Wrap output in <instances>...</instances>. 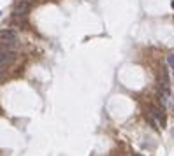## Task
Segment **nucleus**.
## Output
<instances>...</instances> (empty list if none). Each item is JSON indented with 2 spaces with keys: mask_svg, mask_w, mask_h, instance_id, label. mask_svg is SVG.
Listing matches in <instances>:
<instances>
[{
  "mask_svg": "<svg viewBox=\"0 0 174 156\" xmlns=\"http://www.w3.org/2000/svg\"><path fill=\"white\" fill-rule=\"evenodd\" d=\"M2 75H4V74H2V72H0V79H2Z\"/></svg>",
  "mask_w": 174,
  "mask_h": 156,
  "instance_id": "nucleus-5",
  "label": "nucleus"
},
{
  "mask_svg": "<svg viewBox=\"0 0 174 156\" xmlns=\"http://www.w3.org/2000/svg\"><path fill=\"white\" fill-rule=\"evenodd\" d=\"M167 61H169V65H171V67H172V70H174V56H169Z\"/></svg>",
  "mask_w": 174,
  "mask_h": 156,
  "instance_id": "nucleus-4",
  "label": "nucleus"
},
{
  "mask_svg": "<svg viewBox=\"0 0 174 156\" xmlns=\"http://www.w3.org/2000/svg\"><path fill=\"white\" fill-rule=\"evenodd\" d=\"M12 11H14V14H18V16H25V14H28V11H30V4H28L27 0H20L16 6L12 7Z\"/></svg>",
  "mask_w": 174,
  "mask_h": 156,
  "instance_id": "nucleus-2",
  "label": "nucleus"
},
{
  "mask_svg": "<svg viewBox=\"0 0 174 156\" xmlns=\"http://www.w3.org/2000/svg\"><path fill=\"white\" fill-rule=\"evenodd\" d=\"M14 53H11V51H0V67H6V65L12 63L14 61Z\"/></svg>",
  "mask_w": 174,
  "mask_h": 156,
  "instance_id": "nucleus-3",
  "label": "nucleus"
},
{
  "mask_svg": "<svg viewBox=\"0 0 174 156\" xmlns=\"http://www.w3.org/2000/svg\"><path fill=\"white\" fill-rule=\"evenodd\" d=\"M136 156H142V154H136Z\"/></svg>",
  "mask_w": 174,
  "mask_h": 156,
  "instance_id": "nucleus-7",
  "label": "nucleus"
},
{
  "mask_svg": "<svg viewBox=\"0 0 174 156\" xmlns=\"http://www.w3.org/2000/svg\"><path fill=\"white\" fill-rule=\"evenodd\" d=\"M172 9H174V2H172Z\"/></svg>",
  "mask_w": 174,
  "mask_h": 156,
  "instance_id": "nucleus-6",
  "label": "nucleus"
},
{
  "mask_svg": "<svg viewBox=\"0 0 174 156\" xmlns=\"http://www.w3.org/2000/svg\"><path fill=\"white\" fill-rule=\"evenodd\" d=\"M18 37L12 30H0V44L9 46V48H18Z\"/></svg>",
  "mask_w": 174,
  "mask_h": 156,
  "instance_id": "nucleus-1",
  "label": "nucleus"
}]
</instances>
